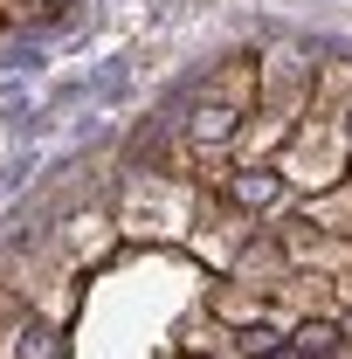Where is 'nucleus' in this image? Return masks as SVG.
Masks as SVG:
<instances>
[{
    "label": "nucleus",
    "instance_id": "1",
    "mask_svg": "<svg viewBox=\"0 0 352 359\" xmlns=\"http://www.w3.org/2000/svg\"><path fill=\"white\" fill-rule=\"evenodd\" d=\"M332 339H339L332 325H304V332H297V346H304V353H332Z\"/></svg>",
    "mask_w": 352,
    "mask_h": 359
},
{
    "label": "nucleus",
    "instance_id": "2",
    "mask_svg": "<svg viewBox=\"0 0 352 359\" xmlns=\"http://www.w3.org/2000/svg\"><path fill=\"white\" fill-rule=\"evenodd\" d=\"M242 346H249V353H276V332H269V325H249Z\"/></svg>",
    "mask_w": 352,
    "mask_h": 359
}]
</instances>
